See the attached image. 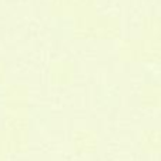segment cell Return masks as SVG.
<instances>
[{
	"mask_svg": "<svg viewBox=\"0 0 161 161\" xmlns=\"http://www.w3.org/2000/svg\"><path fill=\"white\" fill-rule=\"evenodd\" d=\"M70 34L77 42H117L123 37V29L119 19L91 13L74 17Z\"/></svg>",
	"mask_w": 161,
	"mask_h": 161,
	"instance_id": "obj_1",
	"label": "cell"
},
{
	"mask_svg": "<svg viewBox=\"0 0 161 161\" xmlns=\"http://www.w3.org/2000/svg\"><path fill=\"white\" fill-rule=\"evenodd\" d=\"M3 113H30V88L23 83L4 84L2 91Z\"/></svg>",
	"mask_w": 161,
	"mask_h": 161,
	"instance_id": "obj_2",
	"label": "cell"
},
{
	"mask_svg": "<svg viewBox=\"0 0 161 161\" xmlns=\"http://www.w3.org/2000/svg\"><path fill=\"white\" fill-rule=\"evenodd\" d=\"M70 144L74 154L80 155V157H86V155H93L98 151L100 138H98L97 131L93 128H76L71 133Z\"/></svg>",
	"mask_w": 161,
	"mask_h": 161,
	"instance_id": "obj_3",
	"label": "cell"
},
{
	"mask_svg": "<svg viewBox=\"0 0 161 161\" xmlns=\"http://www.w3.org/2000/svg\"><path fill=\"white\" fill-rule=\"evenodd\" d=\"M49 79L52 84L56 86H69L76 79V66L73 61L60 58L50 64Z\"/></svg>",
	"mask_w": 161,
	"mask_h": 161,
	"instance_id": "obj_4",
	"label": "cell"
},
{
	"mask_svg": "<svg viewBox=\"0 0 161 161\" xmlns=\"http://www.w3.org/2000/svg\"><path fill=\"white\" fill-rule=\"evenodd\" d=\"M138 103L143 108L157 110L161 108V83L146 81L138 90Z\"/></svg>",
	"mask_w": 161,
	"mask_h": 161,
	"instance_id": "obj_5",
	"label": "cell"
},
{
	"mask_svg": "<svg viewBox=\"0 0 161 161\" xmlns=\"http://www.w3.org/2000/svg\"><path fill=\"white\" fill-rule=\"evenodd\" d=\"M138 147L147 155L161 154V128H143L138 134Z\"/></svg>",
	"mask_w": 161,
	"mask_h": 161,
	"instance_id": "obj_6",
	"label": "cell"
},
{
	"mask_svg": "<svg viewBox=\"0 0 161 161\" xmlns=\"http://www.w3.org/2000/svg\"><path fill=\"white\" fill-rule=\"evenodd\" d=\"M116 57L123 63H138V37H121L117 40Z\"/></svg>",
	"mask_w": 161,
	"mask_h": 161,
	"instance_id": "obj_7",
	"label": "cell"
},
{
	"mask_svg": "<svg viewBox=\"0 0 161 161\" xmlns=\"http://www.w3.org/2000/svg\"><path fill=\"white\" fill-rule=\"evenodd\" d=\"M138 63L160 64L161 63V42L144 40L138 37Z\"/></svg>",
	"mask_w": 161,
	"mask_h": 161,
	"instance_id": "obj_8",
	"label": "cell"
},
{
	"mask_svg": "<svg viewBox=\"0 0 161 161\" xmlns=\"http://www.w3.org/2000/svg\"><path fill=\"white\" fill-rule=\"evenodd\" d=\"M138 37L144 40L161 42V17L147 16L146 19H143L138 29Z\"/></svg>",
	"mask_w": 161,
	"mask_h": 161,
	"instance_id": "obj_9",
	"label": "cell"
},
{
	"mask_svg": "<svg viewBox=\"0 0 161 161\" xmlns=\"http://www.w3.org/2000/svg\"><path fill=\"white\" fill-rule=\"evenodd\" d=\"M7 80V64L0 60V86H4Z\"/></svg>",
	"mask_w": 161,
	"mask_h": 161,
	"instance_id": "obj_10",
	"label": "cell"
},
{
	"mask_svg": "<svg viewBox=\"0 0 161 161\" xmlns=\"http://www.w3.org/2000/svg\"><path fill=\"white\" fill-rule=\"evenodd\" d=\"M0 161H7V157H0Z\"/></svg>",
	"mask_w": 161,
	"mask_h": 161,
	"instance_id": "obj_11",
	"label": "cell"
}]
</instances>
